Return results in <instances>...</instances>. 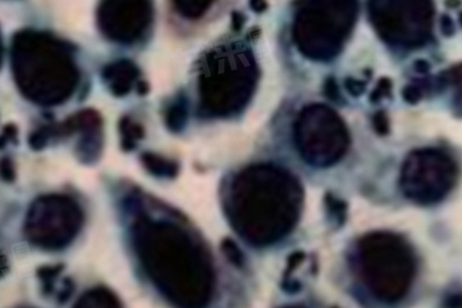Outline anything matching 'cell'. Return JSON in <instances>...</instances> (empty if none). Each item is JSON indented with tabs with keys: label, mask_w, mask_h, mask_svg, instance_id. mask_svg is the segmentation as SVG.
Returning a JSON list of instances; mask_svg holds the SVG:
<instances>
[{
	"label": "cell",
	"mask_w": 462,
	"mask_h": 308,
	"mask_svg": "<svg viewBox=\"0 0 462 308\" xmlns=\"http://www.w3.org/2000/svg\"><path fill=\"white\" fill-rule=\"evenodd\" d=\"M134 248L144 273L175 308H207L215 269L204 243L171 219L143 216L133 229Z\"/></svg>",
	"instance_id": "obj_1"
},
{
	"label": "cell",
	"mask_w": 462,
	"mask_h": 308,
	"mask_svg": "<svg viewBox=\"0 0 462 308\" xmlns=\"http://www.w3.org/2000/svg\"><path fill=\"white\" fill-rule=\"evenodd\" d=\"M303 202V186L292 173L274 164H256L236 175L225 209L229 223L243 239L266 247L293 231Z\"/></svg>",
	"instance_id": "obj_2"
},
{
	"label": "cell",
	"mask_w": 462,
	"mask_h": 308,
	"mask_svg": "<svg viewBox=\"0 0 462 308\" xmlns=\"http://www.w3.org/2000/svg\"><path fill=\"white\" fill-rule=\"evenodd\" d=\"M12 70L23 96L40 107L63 104L80 79L73 46L36 30H23L13 37Z\"/></svg>",
	"instance_id": "obj_3"
},
{
	"label": "cell",
	"mask_w": 462,
	"mask_h": 308,
	"mask_svg": "<svg viewBox=\"0 0 462 308\" xmlns=\"http://www.w3.org/2000/svg\"><path fill=\"white\" fill-rule=\"evenodd\" d=\"M259 67L248 47L232 43L205 56L199 74V113L229 117L241 113L254 96Z\"/></svg>",
	"instance_id": "obj_4"
},
{
	"label": "cell",
	"mask_w": 462,
	"mask_h": 308,
	"mask_svg": "<svg viewBox=\"0 0 462 308\" xmlns=\"http://www.w3.org/2000/svg\"><path fill=\"white\" fill-rule=\"evenodd\" d=\"M357 273L367 291L384 303H399L416 277L412 247L399 235L373 232L357 242Z\"/></svg>",
	"instance_id": "obj_5"
},
{
	"label": "cell",
	"mask_w": 462,
	"mask_h": 308,
	"mask_svg": "<svg viewBox=\"0 0 462 308\" xmlns=\"http://www.w3.org/2000/svg\"><path fill=\"white\" fill-rule=\"evenodd\" d=\"M357 10L356 2H306L293 22V42L307 59H335L356 26Z\"/></svg>",
	"instance_id": "obj_6"
},
{
	"label": "cell",
	"mask_w": 462,
	"mask_h": 308,
	"mask_svg": "<svg viewBox=\"0 0 462 308\" xmlns=\"http://www.w3.org/2000/svg\"><path fill=\"white\" fill-rule=\"evenodd\" d=\"M293 140L303 161L316 168L338 163L350 145L346 124L336 110L323 104L303 107L293 125Z\"/></svg>",
	"instance_id": "obj_7"
},
{
	"label": "cell",
	"mask_w": 462,
	"mask_h": 308,
	"mask_svg": "<svg viewBox=\"0 0 462 308\" xmlns=\"http://www.w3.org/2000/svg\"><path fill=\"white\" fill-rule=\"evenodd\" d=\"M84 225V212L76 200L67 195L50 194L37 198L26 215V239L43 250L69 247Z\"/></svg>",
	"instance_id": "obj_8"
},
{
	"label": "cell",
	"mask_w": 462,
	"mask_h": 308,
	"mask_svg": "<svg viewBox=\"0 0 462 308\" xmlns=\"http://www.w3.org/2000/svg\"><path fill=\"white\" fill-rule=\"evenodd\" d=\"M371 23L389 45L418 49L431 39L435 6L431 2H370Z\"/></svg>",
	"instance_id": "obj_9"
},
{
	"label": "cell",
	"mask_w": 462,
	"mask_h": 308,
	"mask_svg": "<svg viewBox=\"0 0 462 308\" xmlns=\"http://www.w3.org/2000/svg\"><path fill=\"white\" fill-rule=\"evenodd\" d=\"M454 159L439 150L413 151L404 159L400 184L404 196L420 205H433L447 198L457 182Z\"/></svg>",
	"instance_id": "obj_10"
},
{
	"label": "cell",
	"mask_w": 462,
	"mask_h": 308,
	"mask_svg": "<svg viewBox=\"0 0 462 308\" xmlns=\"http://www.w3.org/2000/svg\"><path fill=\"white\" fill-rule=\"evenodd\" d=\"M154 20L150 2H103L97 10V28L110 42L133 45Z\"/></svg>",
	"instance_id": "obj_11"
},
{
	"label": "cell",
	"mask_w": 462,
	"mask_h": 308,
	"mask_svg": "<svg viewBox=\"0 0 462 308\" xmlns=\"http://www.w3.org/2000/svg\"><path fill=\"white\" fill-rule=\"evenodd\" d=\"M80 134L76 145V155L84 164L96 163L100 158L104 145L103 118L96 110H80L52 126L53 137L70 136Z\"/></svg>",
	"instance_id": "obj_12"
},
{
	"label": "cell",
	"mask_w": 462,
	"mask_h": 308,
	"mask_svg": "<svg viewBox=\"0 0 462 308\" xmlns=\"http://www.w3.org/2000/svg\"><path fill=\"white\" fill-rule=\"evenodd\" d=\"M140 76V69L130 60H119L106 64L101 73L111 94L119 98L127 96L137 87Z\"/></svg>",
	"instance_id": "obj_13"
},
{
	"label": "cell",
	"mask_w": 462,
	"mask_h": 308,
	"mask_svg": "<svg viewBox=\"0 0 462 308\" xmlns=\"http://www.w3.org/2000/svg\"><path fill=\"white\" fill-rule=\"evenodd\" d=\"M73 308H124L119 297L106 287L99 286L86 291Z\"/></svg>",
	"instance_id": "obj_14"
},
{
	"label": "cell",
	"mask_w": 462,
	"mask_h": 308,
	"mask_svg": "<svg viewBox=\"0 0 462 308\" xmlns=\"http://www.w3.org/2000/svg\"><path fill=\"white\" fill-rule=\"evenodd\" d=\"M141 162L148 173H151L153 177L161 179L177 178L179 169H180L177 162L162 157L160 154H152V152H146L141 155Z\"/></svg>",
	"instance_id": "obj_15"
},
{
	"label": "cell",
	"mask_w": 462,
	"mask_h": 308,
	"mask_svg": "<svg viewBox=\"0 0 462 308\" xmlns=\"http://www.w3.org/2000/svg\"><path fill=\"white\" fill-rule=\"evenodd\" d=\"M121 148L131 152L136 150L137 145L143 140L144 128L143 125L133 120L130 117H124L119 123Z\"/></svg>",
	"instance_id": "obj_16"
},
{
	"label": "cell",
	"mask_w": 462,
	"mask_h": 308,
	"mask_svg": "<svg viewBox=\"0 0 462 308\" xmlns=\"http://www.w3.org/2000/svg\"><path fill=\"white\" fill-rule=\"evenodd\" d=\"M188 117L187 103H185V100H179L177 103L171 104L165 110V126L173 134H179V132L184 131V128L187 127Z\"/></svg>",
	"instance_id": "obj_17"
},
{
	"label": "cell",
	"mask_w": 462,
	"mask_h": 308,
	"mask_svg": "<svg viewBox=\"0 0 462 308\" xmlns=\"http://www.w3.org/2000/svg\"><path fill=\"white\" fill-rule=\"evenodd\" d=\"M212 2H198V0H179L174 2V8L185 19L197 20L207 14Z\"/></svg>",
	"instance_id": "obj_18"
},
{
	"label": "cell",
	"mask_w": 462,
	"mask_h": 308,
	"mask_svg": "<svg viewBox=\"0 0 462 308\" xmlns=\"http://www.w3.org/2000/svg\"><path fill=\"white\" fill-rule=\"evenodd\" d=\"M393 82L389 78H381L375 89L370 94L371 103L377 104L383 99L393 97Z\"/></svg>",
	"instance_id": "obj_19"
},
{
	"label": "cell",
	"mask_w": 462,
	"mask_h": 308,
	"mask_svg": "<svg viewBox=\"0 0 462 308\" xmlns=\"http://www.w3.org/2000/svg\"><path fill=\"white\" fill-rule=\"evenodd\" d=\"M51 140V132L49 126H43L39 130L33 131L29 137V145L33 151H42L46 147Z\"/></svg>",
	"instance_id": "obj_20"
},
{
	"label": "cell",
	"mask_w": 462,
	"mask_h": 308,
	"mask_svg": "<svg viewBox=\"0 0 462 308\" xmlns=\"http://www.w3.org/2000/svg\"><path fill=\"white\" fill-rule=\"evenodd\" d=\"M222 252L227 257L229 262L234 263L235 266H243L245 257H243V253L239 250L238 246L236 245L234 240L225 239L224 242H222Z\"/></svg>",
	"instance_id": "obj_21"
},
{
	"label": "cell",
	"mask_w": 462,
	"mask_h": 308,
	"mask_svg": "<svg viewBox=\"0 0 462 308\" xmlns=\"http://www.w3.org/2000/svg\"><path fill=\"white\" fill-rule=\"evenodd\" d=\"M373 126L377 135L380 136H386L390 134V120L387 117L386 111H377L373 117Z\"/></svg>",
	"instance_id": "obj_22"
},
{
	"label": "cell",
	"mask_w": 462,
	"mask_h": 308,
	"mask_svg": "<svg viewBox=\"0 0 462 308\" xmlns=\"http://www.w3.org/2000/svg\"><path fill=\"white\" fill-rule=\"evenodd\" d=\"M403 100L407 104L417 105L424 98V91L420 89L418 84H408L402 90Z\"/></svg>",
	"instance_id": "obj_23"
},
{
	"label": "cell",
	"mask_w": 462,
	"mask_h": 308,
	"mask_svg": "<svg viewBox=\"0 0 462 308\" xmlns=\"http://www.w3.org/2000/svg\"><path fill=\"white\" fill-rule=\"evenodd\" d=\"M323 90H325V96L328 98L329 100L335 101V103H340V101L343 100L342 96H340L338 84L336 83L335 78H327L325 84H323Z\"/></svg>",
	"instance_id": "obj_24"
},
{
	"label": "cell",
	"mask_w": 462,
	"mask_h": 308,
	"mask_svg": "<svg viewBox=\"0 0 462 308\" xmlns=\"http://www.w3.org/2000/svg\"><path fill=\"white\" fill-rule=\"evenodd\" d=\"M344 86H346V90L349 91L350 96L353 97H360L365 93L366 90V83L363 82V80H357L356 78H346V82H344Z\"/></svg>",
	"instance_id": "obj_25"
},
{
	"label": "cell",
	"mask_w": 462,
	"mask_h": 308,
	"mask_svg": "<svg viewBox=\"0 0 462 308\" xmlns=\"http://www.w3.org/2000/svg\"><path fill=\"white\" fill-rule=\"evenodd\" d=\"M0 177L5 182H14L15 168L12 159L5 158L0 161Z\"/></svg>",
	"instance_id": "obj_26"
},
{
	"label": "cell",
	"mask_w": 462,
	"mask_h": 308,
	"mask_svg": "<svg viewBox=\"0 0 462 308\" xmlns=\"http://www.w3.org/2000/svg\"><path fill=\"white\" fill-rule=\"evenodd\" d=\"M16 140H18V128L13 124L6 125L5 131L0 135V150H3L9 142H16Z\"/></svg>",
	"instance_id": "obj_27"
},
{
	"label": "cell",
	"mask_w": 462,
	"mask_h": 308,
	"mask_svg": "<svg viewBox=\"0 0 462 308\" xmlns=\"http://www.w3.org/2000/svg\"><path fill=\"white\" fill-rule=\"evenodd\" d=\"M62 266H46L40 269L37 274H39L40 279L45 281L46 284H51L62 272Z\"/></svg>",
	"instance_id": "obj_28"
},
{
	"label": "cell",
	"mask_w": 462,
	"mask_h": 308,
	"mask_svg": "<svg viewBox=\"0 0 462 308\" xmlns=\"http://www.w3.org/2000/svg\"><path fill=\"white\" fill-rule=\"evenodd\" d=\"M440 28L443 35L448 37L453 36L455 33L454 20L448 15L441 16Z\"/></svg>",
	"instance_id": "obj_29"
},
{
	"label": "cell",
	"mask_w": 462,
	"mask_h": 308,
	"mask_svg": "<svg viewBox=\"0 0 462 308\" xmlns=\"http://www.w3.org/2000/svg\"><path fill=\"white\" fill-rule=\"evenodd\" d=\"M245 23V16L239 12H234L232 14V28H234L235 32H239L243 28Z\"/></svg>",
	"instance_id": "obj_30"
},
{
	"label": "cell",
	"mask_w": 462,
	"mask_h": 308,
	"mask_svg": "<svg viewBox=\"0 0 462 308\" xmlns=\"http://www.w3.org/2000/svg\"><path fill=\"white\" fill-rule=\"evenodd\" d=\"M413 69L416 70V72L421 74H427L430 70V64L424 60H418L413 64Z\"/></svg>",
	"instance_id": "obj_31"
},
{
	"label": "cell",
	"mask_w": 462,
	"mask_h": 308,
	"mask_svg": "<svg viewBox=\"0 0 462 308\" xmlns=\"http://www.w3.org/2000/svg\"><path fill=\"white\" fill-rule=\"evenodd\" d=\"M251 8L253 12L264 13L266 9H268V5L265 2H251Z\"/></svg>",
	"instance_id": "obj_32"
},
{
	"label": "cell",
	"mask_w": 462,
	"mask_h": 308,
	"mask_svg": "<svg viewBox=\"0 0 462 308\" xmlns=\"http://www.w3.org/2000/svg\"><path fill=\"white\" fill-rule=\"evenodd\" d=\"M3 59V43H2V36H0V63H2Z\"/></svg>",
	"instance_id": "obj_33"
},
{
	"label": "cell",
	"mask_w": 462,
	"mask_h": 308,
	"mask_svg": "<svg viewBox=\"0 0 462 308\" xmlns=\"http://www.w3.org/2000/svg\"><path fill=\"white\" fill-rule=\"evenodd\" d=\"M282 308H305V307H302V306H286V307H282Z\"/></svg>",
	"instance_id": "obj_34"
}]
</instances>
